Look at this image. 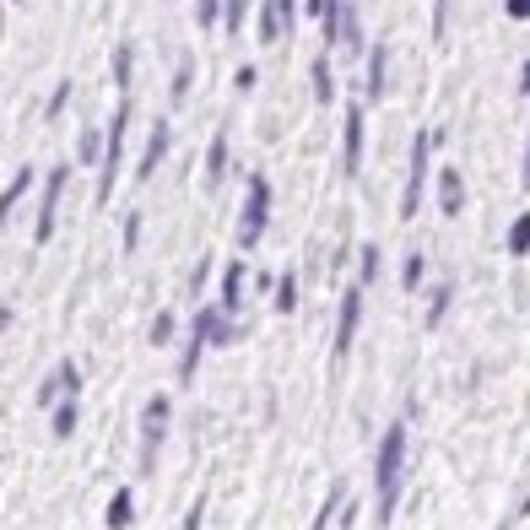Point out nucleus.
Returning <instances> with one entry per match:
<instances>
[{
	"label": "nucleus",
	"mask_w": 530,
	"mask_h": 530,
	"mask_svg": "<svg viewBox=\"0 0 530 530\" xmlns=\"http://www.w3.org/2000/svg\"><path fill=\"white\" fill-rule=\"evenodd\" d=\"M163 152H168V119H157V125H152V136H147V152H141V168H136V179H141V184H147V179L157 174Z\"/></svg>",
	"instance_id": "obj_12"
},
{
	"label": "nucleus",
	"mask_w": 530,
	"mask_h": 530,
	"mask_svg": "<svg viewBox=\"0 0 530 530\" xmlns=\"http://www.w3.org/2000/svg\"><path fill=\"white\" fill-rule=\"evenodd\" d=\"M509 255H514V260L530 255V211H520V217L509 222Z\"/></svg>",
	"instance_id": "obj_21"
},
{
	"label": "nucleus",
	"mask_w": 530,
	"mask_h": 530,
	"mask_svg": "<svg viewBox=\"0 0 530 530\" xmlns=\"http://www.w3.org/2000/svg\"><path fill=\"white\" fill-rule=\"evenodd\" d=\"M341 168H347V179L363 174V103H347V130H341Z\"/></svg>",
	"instance_id": "obj_9"
},
{
	"label": "nucleus",
	"mask_w": 530,
	"mask_h": 530,
	"mask_svg": "<svg viewBox=\"0 0 530 530\" xmlns=\"http://www.w3.org/2000/svg\"><path fill=\"white\" fill-rule=\"evenodd\" d=\"M276 6H282V17H287V28H293V22H298V0H276Z\"/></svg>",
	"instance_id": "obj_39"
},
{
	"label": "nucleus",
	"mask_w": 530,
	"mask_h": 530,
	"mask_svg": "<svg viewBox=\"0 0 530 530\" xmlns=\"http://www.w3.org/2000/svg\"><path fill=\"white\" fill-rule=\"evenodd\" d=\"M503 11H509L514 22H525L530 17V0H503Z\"/></svg>",
	"instance_id": "obj_36"
},
{
	"label": "nucleus",
	"mask_w": 530,
	"mask_h": 530,
	"mask_svg": "<svg viewBox=\"0 0 530 530\" xmlns=\"http://www.w3.org/2000/svg\"><path fill=\"white\" fill-rule=\"evenodd\" d=\"M65 103H71V82H60V87H55V98H49V109H44V114H49V119H60V114H65Z\"/></svg>",
	"instance_id": "obj_34"
},
{
	"label": "nucleus",
	"mask_w": 530,
	"mask_h": 530,
	"mask_svg": "<svg viewBox=\"0 0 530 530\" xmlns=\"http://www.w3.org/2000/svg\"><path fill=\"white\" fill-rule=\"evenodd\" d=\"M525 190H530V152H525Z\"/></svg>",
	"instance_id": "obj_41"
},
{
	"label": "nucleus",
	"mask_w": 530,
	"mask_h": 530,
	"mask_svg": "<svg viewBox=\"0 0 530 530\" xmlns=\"http://www.w3.org/2000/svg\"><path fill=\"white\" fill-rule=\"evenodd\" d=\"M109 530H130V520H136V493L130 487H114V498H109Z\"/></svg>",
	"instance_id": "obj_15"
},
{
	"label": "nucleus",
	"mask_w": 530,
	"mask_h": 530,
	"mask_svg": "<svg viewBox=\"0 0 530 530\" xmlns=\"http://www.w3.org/2000/svg\"><path fill=\"white\" fill-rule=\"evenodd\" d=\"M65 174L71 168H49V179H44V201H38V222H33V238L38 244H49L55 238V211H60V195H65Z\"/></svg>",
	"instance_id": "obj_6"
},
{
	"label": "nucleus",
	"mask_w": 530,
	"mask_h": 530,
	"mask_svg": "<svg viewBox=\"0 0 530 530\" xmlns=\"http://www.w3.org/2000/svg\"><path fill=\"white\" fill-rule=\"evenodd\" d=\"M125 125H130V98H119V109L109 119V141H103V179H98V201L114 195V179H119V157H125Z\"/></svg>",
	"instance_id": "obj_5"
},
{
	"label": "nucleus",
	"mask_w": 530,
	"mask_h": 530,
	"mask_svg": "<svg viewBox=\"0 0 530 530\" xmlns=\"http://www.w3.org/2000/svg\"><path fill=\"white\" fill-rule=\"evenodd\" d=\"M217 11H228V0H195V22L201 28H217Z\"/></svg>",
	"instance_id": "obj_30"
},
{
	"label": "nucleus",
	"mask_w": 530,
	"mask_h": 530,
	"mask_svg": "<svg viewBox=\"0 0 530 530\" xmlns=\"http://www.w3.org/2000/svg\"><path fill=\"white\" fill-rule=\"evenodd\" d=\"M341 509V487H330L325 493V509H320V520H314V530H330V514Z\"/></svg>",
	"instance_id": "obj_33"
},
{
	"label": "nucleus",
	"mask_w": 530,
	"mask_h": 530,
	"mask_svg": "<svg viewBox=\"0 0 530 530\" xmlns=\"http://www.w3.org/2000/svg\"><path fill=\"white\" fill-rule=\"evenodd\" d=\"M244 11H249V0H228V11H222V28H228V33H244Z\"/></svg>",
	"instance_id": "obj_31"
},
{
	"label": "nucleus",
	"mask_w": 530,
	"mask_h": 530,
	"mask_svg": "<svg viewBox=\"0 0 530 530\" xmlns=\"http://www.w3.org/2000/svg\"><path fill=\"white\" fill-rule=\"evenodd\" d=\"M439 211L444 217L466 211V179H460V168H439Z\"/></svg>",
	"instance_id": "obj_11"
},
{
	"label": "nucleus",
	"mask_w": 530,
	"mask_h": 530,
	"mask_svg": "<svg viewBox=\"0 0 530 530\" xmlns=\"http://www.w3.org/2000/svg\"><path fill=\"white\" fill-rule=\"evenodd\" d=\"M520 76H525V82H520V92H525V98H530V60H525V71H520Z\"/></svg>",
	"instance_id": "obj_40"
},
{
	"label": "nucleus",
	"mask_w": 530,
	"mask_h": 530,
	"mask_svg": "<svg viewBox=\"0 0 530 530\" xmlns=\"http://www.w3.org/2000/svg\"><path fill=\"white\" fill-rule=\"evenodd\" d=\"M379 255H384L379 244H363V249H357V260H363V287H368V282H374V276H379V265H384Z\"/></svg>",
	"instance_id": "obj_27"
},
{
	"label": "nucleus",
	"mask_w": 530,
	"mask_h": 530,
	"mask_svg": "<svg viewBox=\"0 0 530 530\" xmlns=\"http://www.w3.org/2000/svg\"><path fill=\"white\" fill-rule=\"evenodd\" d=\"M384 87H390V44H374L368 49V82H363V98L379 103Z\"/></svg>",
	"instance_id": "obj_10"
},
{
	"label": "nucleus",
	"mask_w": 530,
	"mask_h": 530,
	"mask_svg": "<svg viewBox=\"0 0 530 530\" xmlns=\"http://www.w3.org/2000/svg\"><path fill=\"white\" fill-rule=\"evenodd\" d=\"M60 384H65V395H76V401H82V368H76L71 357H60Z\"/></svg>",
	"instance_id": "obj_28"
},
{
	"label": "nucleus",
	"mask_w": 530,
	"mask_h": 530,
	"mask_svg": "<svg viewBox=\"0 0 530 530\" xmlns=\"http://www.w3.org/2000/svg\"><path fill=\"white\" fill-rule=\"evenodd\" d=\"M401 482H406V422H390L374 455V520L390 530L395 509H401Z\"/></svg>",
	"instance_id": "obj_1"
},
{
	"label": "nucleus",
	"mask_w": 530,
	"mask_h": 530,
	"mask_svg": "<svg viewBox=\"0 0 530 530\" xmlns=\"http://www.w3.org/2000/svg\"><path fill=\"white\" fill-rule=\"evenodd\" d=\"M265 222H271V179L265 174H249V190H244V222H238V249H255Z\"/></svg>",
	"instance_id": "obj_2"
},
{
	"label": "nucleus",
	"mask_w": 530,
	"mask_h": 530,
	"mask_svg": "<svg viewBox=\"0 0 530 530\" xmlns=\"http://www.w3.org/2000/svg\"><path fill=\"white\" fill-rule=\"evenodd\" d=\"M76 422H82V401H76V395H65V401L55 406V412H49V433H55V444H65L76 433Z\"/></svg>",
	"instance_id": "obj_13"
},
{
	"label": "nucleus",
	"mask_w": 530,
	"mask_h": 530,
	"mask_svg": "<svg viewBox=\"0 0 530 530\" xmlns=\"http://www.w3.org/2000/svg\"><path fill=\"white\" fill-rule=\"evenodd\" d=\"M341 44L347 49H363V22H357V6L347 0V11H341Z\"/></svg>",
	"instance_id": "obj_22"
},
{
	"label": "nucleus",
	"mask_w": 530,
	"mask_h": 530,
	"mask_svg": "<svg viewBox=\"0 0 530 530\" xmlns=\"http://www.w3.org/2000/svg\"><path fill=\"white\" fill-rule=\"evenodd\" d=\"M11 6H28V0H11Z\"/></svg>",
	"instance_id": "obj_42"
},
{
	"label": "nucleus",
	"mask_w": 530,
	"mask_h": 530,
	"mask_svg": "<svg viewBox=\"0 0 530 530\" xmlns=\"http://www.w3.org/2000/svg\"><path fill=\"white\" fill-rule=\"evenodd\" d=\"M201 514H206V498H195V509L184 514V530H201Z\"/></svg>",
	"instance_id": "obj_37"
},
{
	"label": "nucleus",
	"mask_w": 530,
	"mask_h": 530,
	"mask_svg": "<svg viewBox=\"0 0 530 530\" xmlns=\"http://www.w3.org/2000/svg\"><path fill=\"white\" fill-rule=\"evenodd\" d=\"M233 87H238V92H249V87H255V65H238V76H233Z\"/></svg>",
	"instance_id": "obj_35"
},
{
	"label": "nucleus",
	"mask_w": 530,
	"mask_h": 530,
	"mask_svg": "<svg viewBox=\"0 0 530 530\" xmlns=\"http://www.w3.org/2000/svg\"><path fill=\"white\" fill-rule=\"evenodd\" d=\"M357 325H363V282L341 293V309H336V357H347V352H352Z\"/></svg>",
	"instance_id": "obj_8"
},
{
	"label": "nucleus",
	"mask_w": 530,
	"mask_h": 530,
	"mask_svg": "<svg viewBox=\"0 0 530 530\" xmlns=\"http://www.w3.org/2000/svg\"><path fill=\"white\" fill-rule=\"evenodd\" d=\"M130 71H136V65H130V44H119L114 49V87L119 92H130Z\"/></svg>",
	"instance_id": "obj_25"
},
{
	"label": "nucleus",
	"mask_w": 530,
	"mask_h": 530,
	"mask_svg": "<svg viewBox=\"0 0 530 530\" xmlns=\"http://www.w3.org/2000/svg\"><path fill=\"white\" fill-rule=\"evenodd\" d=\"M190 76H195V60H179L174 82H168V98H174V103H184V98H190Z\"/></svg>",
	"instance_id": "obj_23"
},
{
	"label": "nucleus",
	"mask_w": 530,
	"mask_h": 530,
	"mask_svg": "<svg viewBox=\"0 0 530 530\" xmlns=\"http://www.w3.org/2000/svg\"><path fill=\"white\" fill-rule=\"evenodd\" d=\"M76 157H82L87 168L98 163V130H82V141H76Z\"/></svg>",
	"instance_id": "obj_32"
},
{
	"label": "nucleus",
	"mask_w": 530,
	"mask_h": 530,
	"mask_svg": "<svg viewBox=\"0 0 530 530\" xmlns=\"http://www.w3.org/2000/svg\"><path fill=\"white\" fill-rule=\"evenodd\" d=\"M222 309L228 314H238L244 309V260H228V271H222Z\"/></svg>",
	"instance_id": "obj_14"
},
{
	"label": "nucleus",
	"mask_w": 530,
	"mask_h": 530,
	"mask_svg": "<svg viewBox=\"0 0 530 530\" xmlns=\"http://www.w3.org/2000/svg\"><path fill=\"white\" fill-rule=\"evenodd\" d=\"M168 417H174V401L152 395L147 412H141V471H157V449L168 439Z\"/></svg>",
	"instance_id": "obj_4"
},
{
	"label": "nucleus",
	"mask_w": 530,
	"mask_h": 530,
	"mask_svg": "<svg viewBox=\"0 0 530 530\" xmlns=\"http://www.w3.org/2000/svg\"><path fill=\"white\" fill-rule=\"evenodd\" d=\"M336 98V76H330V55L314 60V103H330Z\"/></svg>",
	"instance_id": "obj_20"
},
{
	"label": "nucleus",
	"mask_w": 530,
	"mask_h": 530,
	"mask_svg": "<svg viewBox=\"0 0 530 530\" xmlns=\"http://www.w3.org/2000/svg\"><path fill=\"white\" fill-rule=\"evenodd\" d=\"M422 276H428V255H422V249H412V255H406V265H401V287H406V293H417Z\"/></svg>",
	"instance_id": "obj_19"
},
{
	"label": "nucleus",
	"mask_w": 530,
	"mask_h": 530,
	"mask_svg": "<svg viewBox=\"0 0 530 530\" xmlns=\"http://www.w3.org/2000/svg\"><path fill=\"white\" fill-rule=\"evenodd\" d=\"M282 33H287L282 6H276V0H260V44H282Z\"/></svg>",
	"instance_id": "obj_16"
},
{
	"label": "nucleus",
	"mask_w": 530,
	"mask_h": 530,
	"mask_svg": "<svg viewBox=\"0 0 530 530\" xmlns=\"http://www.w3.org/2000/svg\"><path fill=\"white\" fill-rule=\"evenodd\" d=\"M222 174H228V136L217 130V141L206 147V179H211V184H222Z\"/></svg>",
	"instance_id": "obj_17"
},
{
	"label": "nucleus",
	"mask_w": 530,
	"mask_h": 530,
	"mask_svg": "<svg viewBox=\"0 0 530 530\" xmlns=\"http://www.w3.org/2000/svg\"><path fill=\"white\" fill-rule=\"evenodd\" d=\"M444 309H449V282H439V287L428 293V330L444 320Z\"/></svg>",
	"instance_id": "obj_26"
},
{
	"label": "nucleus",
	"mask_w": 530,
	"mask_h": 530,
	"mask_svg": "<svg viewBox=\"0 0 530 530\" xmlns=\"http://www.w3.org/2000/svg\"><path fill=\"white\" fill-rule=\"evenodd\" d=\"M444 22H449V0H433V33H444Z\"/></svg>",
	"instance_id": "obj_38"
},
{
	"label": "nucleus",
	"mask_w": 530,
	"mask_h": 530,
	"mask_svg": "<svg viewBox=\"0 0 530 530\" xmlns=\"http://www.w3.org/2000/svg\"><path fill=\"white\" fill-rule=\"evenodd\" d=\"M28 184H33V168H17V179H11L6 195H0V217H11V211H17V201L28 195Z\"/></svg>",
	"instance_id": "obj_18"
},
{
	"label": "nucleus",
	"mask_w": 530,
	"mask_h": 530,
	"mask_svg": "<svg viewBox=\"0 0 530 530\" xmlns=\"http://www.w3.org/2000/svg\"><path fill=\"white\" fill-rule=\"evenodd\" d=\"M168 341H174V309H163L152 320V347H168Z\"/></svg>",
	"instance_id": "obj_29"
},
{
	"label": "nucleus",
	"mask_w": 530,
	"mask_h": 530,
	"mask_svg": "<svg viewBox=\"0 0 530 530\" xmlns=\"http://www.w3.org/2000/svg\"><path fill=\"white\" fill-rule=\"evenodd\" d=\"M433 147H439L433 130H417V136H412V163H406V195H401V217L406 222L422 211V184H428V152Z\"/></svg>",
	"instance_id": "obj_3"
},
{
	"label": "nucleus",
	"mask_w": 530,
	"mask_h": 530,
	"mask_svg": "<svg viewBox=\"0 0 530 530\" xmlns=\"http://www.w3.org/2000/svg\"><path fill=\"white\" fill-rule=\"evenodd\" d=\"M211 314H217V303H206V309L195 314L190 341H184V357H179V384H190V379H195V368H201V352L211 347Z\"/></svg>",
	"instance_id": "obj_7"
},
{
	"label": "nucleus",
	"mask_w": 530,
	"mask_h": 530,
	"mask_svg": "<svg viewBox=\"0 0 530 530\" xmlns=\"http://www.w3.org/2000/svg\"><path fill=\"white\" fill-rule=\"evenodd\" d=\"M276 309H282V314H293V309H298V276H293V271H287L282 282H276Z\"/></svg>",
	"instance_id": "obj_24"
}]
</instances>
